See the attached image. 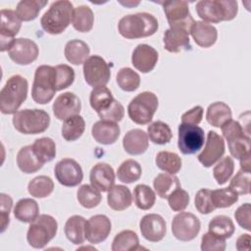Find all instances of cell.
<instances>
[{
  "label": "cell",
  "instance_id": "obj_1",
  "mask_svg": "<svg viewBox=\"0 0 251 251\" xmlns=\"http://www.w3.org/2000/svg\"><path fill=\"white\" fill-rule=\"evenodd\" d=\"M159 27L157 19L149 13H136L123 17L118 24L119 33L127 39L153 35Z\"/></svg>",
  "mask_w": 251,
  "mask_h": 251
},
{
  "label": "cell",
  "instance_id": "obj_2",
  "mask_svg": "<svg viewBox=\"0 0 251 251\" xmlns=\"http://www.w3.org/2000/svg\"><path fill=\"white\" fill-rule=\"evenodd\" d=\"M27 80L20 75L10 76L0 91V111L4 115H11L18 112L21 105L27 96Z\"/></svg>",
  "mask_w": 251,
  "mask_h": 251
},
{
  "label": "cell",
  "instance_id": "obj_3",
  "mask_svg": "<svg viewBox=\"0 0 251 251\" xmlns=\"http://www.w3.org/2000/svg\"><path fill=\"white\" fill-rule=\"evenodd\" d=\"M74 9L72 2L68 0L53 2L40 19L41 27L52 35L62 33L72 22Z\"/></svg>",
  "mask_w": 251,
  "mask_h": 251
},
{
  "label": "cell",
  "instance_id": "obj_4",
  "mask_svg": "<svg viewBox=\"0 0 251 251\" xmlns=\"http://www.w3.org/2000/svg\"><path fill=\"white\" fill-rule=\"evenodd\" d=\"M196 13L205 23L218 24L233 20L238 12L234 0H201L196 3Z\"/></svg>",
  "mask_w": 251,
  "mask_h": 251
},
{
  "label": "cell",
  "instance_id": "obj_5",
  "mask_svg": "<svg viewBox=\"0 0 251 251\" xmlns=\"http://www.w3.org/2000/svg\"><path fill=\"white\" fill-rule=\"evenodd\" d=\"M56 88V70L55 67L41 65L36 68L31 88V97L37 104L49 103L55 93Z\"/></svg>",
  "mask_w": 251,
  "mask_h": 251
},
{
  "label": "cell",
  "instance_id": "obj_6",
  "mask_svg": "<svg viewBox=\"0 0 251 251\" xmlns=\"http://www.w3.org/2000/svg\"><path fill=\"white\" fill-rule=\"evenodd\" d=\"M13 126L21 133L38 134L44 132L50 125V116L41 109H25L13 116Z\"/></svg>",
  "mask_w": 251,
  "mask_h": 251
},
{
  "label": "cell",
  "instance_id": "obj_7",
  "mask_svg": "<svg viewBox=\"0 0 251 251\" xmlns=\"http://www.w3.org/2000/svg\"><path fill=\"white\" fill-rule=\"evenodd\" d=\"M58 223L50 215H39L32 223H30L26 240L28 244L35 249L44 248L57 234Z\"/></svg>",
  "mask_w": 251,
  "mask_h": 251
},
{
  "label": "cell",
  "instance_id": "obj_8",
  "mask_svg": "<svg viewBox=\"0 0 251 251\" xmlns=\"http://www.w3.org/2000/svg\"><path fill=\"white\" fill-rule=\"evenodd\" d=\"M158 97L150 91L137 94L127 106L129 119L137 125L149 124L158 109Z\"/></svg>",
  "mask_w": 251,
  "mask_h": 251
},
{
  "label": "cell",
  "instance_id": "obj_9",
  "mask_svg": "<svg viewBox=\"0 0 251 251\" xmlns=\"http://www.w3.org/2000/svg\"><path fill=\"white\" fill-rule=\"evenodd\" d=\"M83 75L86 83L93 88L106 86L111 77L108 63L98 55L88 57L83 63Z\"/></svg>",
  "mask_w": 251,
  "mask_h": 251
},
{
  "label": "cell",
  "instance_id": "obj_10",
  "mask_svg": "<svg viewBox=\"0 0 251 251\" xmlns=\"http://www.w3.org/2000/svg\"><path fill=\"white\" fill-rule=\"evenodd\" d=\"M163 9L170 27H178L190 31L194 19L192 18L186 1L173 0L163 3Z\"/></svg>",
  "mask_w": 251,
  "mask_h": 251
},
{
  "label": "cell",
  "instance_id": "obj_11",
  "mask_svg": "<svg viewBox=\"0 0 251 251\" xmlns=\"http://www.w3.org/2000/svg\"><path fill=\"white\" fill-rule=\"evenodd\" d=\"M205 142L203 128L198 126L180 124L178 126L177 146L184 155H191L198 152Z\"/></svg>",
  "mask_w": 251,
  "mask_h": 251
},
{
  "label": "cell",
  "instance_id": "obj_12",
  "mask_svg": "<svg viewBox=\"0 0 251 251\" xmlns=\"http://www.w3.org/2000/svg\"><path fill=\"white\" fill-rule=\"evenodd\" d=\"M201 228L199 219L188 212H180L176 215L172 222L173 235L180 241L194 239Z\"/></svg>",
  "mask_w": 251,
  "mask_h": 251
},
{
  "label": "cell",
  "instance_id": "obj_13",
  "mask_svg": "<svg viewBox=\"0 0 251 251\" xmlns=\"http://www.w3.org/2000/svg\"><path fill=\"white\" fill-rule=\"evenodd\" d=\"M39 54L37 44L28 38H16L8 49L10 59L18 65L26 66L34 62Z\"/></svg>",
  "mask_w": 251,
  "mask_h": 251
},
{
  "label": "cell",
  "instance_id": "obj_14",
  "mask_svg": "<svg viewBox=\"0 0 251 251\" xmlns=\"http://www.w3.org/2000/svg\"><path fill=\"white\" fill-rule=\"evenodd\" d=\"M54 174L58 182L67 187L78 185L83 178L80 165L71 158H65L59 161L55 166Z\"/></svg>",
  "mask_w": 251,
  "mask_h": 251
},
{
  "label": "cell",
  "instance_id": "obj_15",
  "mask_svg": "<svg viewBox=\"0 0 251 251\" xmlns=\"http://www.w3.org/2000/svg\"><path fill=\"white\" fill-rule=\"evenodd\" d=\"M203 151L197 156L198 161L205 168L215 165L225 154L226 145L224 138L214 130H209Z\"/></svg>",
  "mask_w": 251,
  "mask_h": 251
},
{
  "label": "cell",
  "instance_id": "obj_16",
  "mask_svg": "<svg viewBox=\"0 0 251 251\" xmlns=\"http://www.w3.org/2000/svg\"><path fill=\"white\" fill-rule=\"evenodd\" d=\"M22 26V21L16 14V11L10 9L1 10L0 24V39L1 52L8 51L11 43L16 39L15 36L19 33Z\"/></svg>",
  "mask_w": 251,
  "mask_h": 251
},
{
  "label": "cell",
  "instance_id": "obj_17",
  "mask_svg": "<svg viewBox=\"0 0 251 251\" xmlns=\"http://www.w3.org/2000/svg\"><path fill=\"white\" fill-rule=\"evenodd\" d=\"M141 235L150 242L161 241L167 232V224L159 214H147L140 220Z\"/></svg>",
  "mask_w": 251,
  "mask_h": 251
},
{
  "label": "cell",
  "instance_id": "obj_18",
  "mask_svg": "<svg viewBox=\"0 0 251 251\" xmlns=\"http://www.w3.org/2000/svg\"><path fill=\"white\" fill-rule=\"evenodd\" d=\"M112 229L110 219L105 215H94L85 224V238L91 244H98L106 240Z\"/></svg>",
  "mask_w": 251,
  "mask_h": 251
},
{
  "label": "cell",
  "instance_id": "obj_19",
  "mask_svg": "<svg viewBox=\"0 0 251 251\" xmlns=\"http://www.w3.org/2000/svg\"><path fill=\"white\" fill-rule=\"evenodd\" d=\"M54 116L61 121H65L70 117L79 115L81 110L80 99L73 92H65L60 94L54 101L53 106Z\"/></svg>",
  "mask_w": 251,
  "mask_h": 251
},
{
  "label": "cell",
  "instance_id": "obj_20",
  "mask_svg": "<svg viewBox=\"0 0 251 251\" xmlns=\"http://www.w3.org/2000/svg\"><path fill=\"white\" fill-rule=\"evenodd\" d=\"M158 52L148 44H138L131 55V64L133 67L143 73H150L158 62Z\"/></svg>",
  "mask_w": 251,
  "mask_h": 251
},
{
  "label": "cell",
  "instance_id": "obj_21",
  "mask_svg": "<svg viewBox=\"0 0 251 251\" xmlns=\"http://www.w3.org/2000/svg\"><path fill=\"white\" fill-rule=\"evenodd\" d=\"M115 177L113 168L107 163H97L89 175L91 185L100 192H108L115 184Z\"/></svg>",
  "mask_w": 251,
  "mask_h": 251
},
{
  "label": "cell",
  "instance_id": "obj_22",
  "mask_svg": "<svg viewBox=\"0 0 251 251\" xmlns=\"http://www.w3.org/2000/svg\"><path fill=\"white\" fill-rule=\"evenodd\" d=\"M164 48L171 53H178L190 49L189 32L178 27H170L164 33Z\"/></svg>",
  "mask_w": 251,
  "mask_h": 251
},
{
  "label": "cell",
  "instance_id": "obj_23",
  "mask_svg": "<svg viewBox=\"0 0 251 251\" xmlns=\"http://www.w3.org/2000/svg\"><path fill=\"white\" fill-rule=\"evenodd\" d=\"M121 133L120 126L117 123L100 120L96 122L91 128V134L94 140L103 145L115 143Z\"/></svg>",
  "mask_w": 251,
  "mask_h": 251
},
{
  "label": "cell",
  "instance_id": "obj_24",
  "mask_svg": "<svg viewBox=\"0 0 251 251\" xmlns=\"http://www.w3.org/2000/svg\"><path fill=\"white\" fill-rule=\"evenodd\" d=\"M149 146V137L147 133L140 128L128 130L123 139V147L129 155H141Z\"/></svg>",
  "mask_w": 251,
  "mask_h": 251
},
{
  "label": "cell",
  "instance_id": "obj_25",
  "mask_svg": "<svg viewBox=\"0 0 251 251\" xmlns=\"http://www.w3.org/2000/svg\"><path fill=\"white\" fill-rule=\"evenodd\" d=\"M189 32L195 43L203 48L211 47L216 43L218 38L217 28L203 21H195Z\"/></svg>",
  "mask_w": 251,
  "mask_h": 251
},
{
  "label": "cell",
  "instance_id": "obj_26",
  "mask_svg": "<svg viewBox=\"0 0 251 251\" xmlns=\"http://www.w3.org/2000/svg\"><path fill=\"white\" fill-rule=\"evenodd\" d=\"M108 206L114 211H124L132 203V195L126 185H114L107 195Z\"/></svg>",
  "mask_w": 251,
  "mask_h": 251
},
{
  "label": "cell",
  "instance_id": "obj_27",
  "mask_svg": "<svg viewBox=\"0 0 251 251\" xmlns=\"http://www.w3.org/2000/svg\"><path fill=\"white\" fill-rule=\"evenodd\" d=\"M85 224L86 220L78 215H74L67 220L64 231L72 243L79 245L85 241Z\"/></svg>",
  "mask_w": 251,
  "mask_h": 251
},
{
  "label": "cell",
  "instance_id": "obj_28",
  "mask_svg": "<svg viewBox=\"0 0 251 251\" xmlns=\"http://www.w3.org/2000/svg\"><path fill=\"white\" fill-rule=\"evenodd\" d=\"M17 165L25 174H33L43 167V163L36 157L32 145L24 146L19 150L17 154Z\"/></svg>",
  "mask_w": 251,
  "mask_h": 251
},
{
  "label": "cell",
  "instance_id": "obj_29",
  "mask_svg": "<svg viewBox=\"0 0 251 251\" xmlns=\"http://www.w3.org/2000/svg\"><path fill=\"white\" fill-rule=\"evenodd\" d=\"M65 57L73 65H81L88 58L90 53L89 46L82 40L73 39L67 42L65 46Z\"/></svg>",
  "mask_w": 251,
  "mask_h": 251
},
{
  "label": "cell",
  "instance_id": "obj_30",
  "mask_svg": "<svg viewBox=\"0 0 251 251\" xmlns=\"http://www.w3.org/2000/svg\"><path fill=\"white\" fill-rule=\"evenodd\" d=\"M14 216L22 223H32L39 216L37 202L31 198H23L19 200L14 208Z\"/></svg>",
  "mask_w": 251,
  "mask_h": 251
},
{
  "label": "cell",
  "instance_id": "obj_31",
  "mask_svg": "<svg viewBox=\"0 0 251 251\" xmlns=\"http://www.w3.org/2000/svg\"><path fill=\"white\" fill-rule=\"evenodd\" d=\"M230 119L231 110L227 104L218 101L209 105L206 112V120L211 126L221 127L226 121Z\"/></svg>",
  "mask_w": 251,
  "mask_h": 251
},
{
  "label": "cell",
  "instance_id": "obj_32",
  "mask_svg": "<svg viewBox=\"0 0 251 251\" xmlns=\"http://www.w3.org/2000/svg\"><path fill=\"white\" fill-rule=\"evenodd\" d=\"M94 24V15L92 10L85 5L77 6L74 9L72 25L79 32H88L92 29Z\"/></svg>",
  "mask_w": 251,
  "mask_h": 251
},
{
  "label": "cell",
  "instance_id": "obj_33",
  "mask_svg": "<svg viewBox=\"0 0 251 251\" xmlns=\"http://www.w3.org/2000/svg\"><path fill=\"white\" fill-rule=\"evenodd\" d=\"M153 186L157 195L163 199H167L171 192L181 187L178 177L168 173L159 174L153 180Z\"/></svg>",
  "mask_w": 251,
  "mask_h": 251
},
{
  "label": "cell",
  "instance_id": "obj_34",
  "mask_svg": "<svg viewBox=\"0 0 251 251\" xmlns=\"http://www.w3.org/2000/svg\"><path fill=\"white\" fill-rule=\"evenodd\" d=\"M47 0H23L16 8V14L23 22L33 21L37 18L39 12L47 5Z\"/></svg>",
  "mask_w": 251,
  "mask_h": 251
},
{
  "label": "cell",
  "instance_id": "obj_35",
  "mask_svg": "<svg viewBox=\"0 0 251 251\" xmlns=\"http://www.w3.org/2000/svg\"><path fill=\"white\" fill-rule=\"evenodd\" d=\"M208 230L220 238L226 239L231 237V235L234 233L235 227L232 220L229 217L219 215L210 221L208 225Z\"/></svg>",
  "mask_w": 251,
  "mask_h": 251
},
{
  "label": "cell",
  "instance_id": "obj_36",
  "mask_svg": "<svg viewBox=\"0 0 251 251\" xmlns=\"http://www.w3.org/2000/svg\"><path fill=\"white\" fill-rule=\"evenodd\" d=\"M112 251H133L140 249L139 239L133 230H122L113 239Z\"/></svg>",
  "mask_w": 251,
  "mask_h": 251
},
{
  "label": "cell",
  "instance_id": "obj_37",
  "mask_svg": "<svg viewBox=\"0 0 251 251\" xmlns=\"http://www.w3.org/2000/svg\"><path fill=\"white\" fill-rule=\"evenodd\" d=\"M155 163L157 167L165 173L176 175L177 174L182 165L181 158L175 152L160 151L156 155Z\"/></svg>",
  "mask_w": 251,
  "mask_h": 251
},
{
  "label": "cell",
  "instance_id": "obj_38",
  "mask_svg": "<svg viewBox=\"0 0 251 251\" xmlns=\"http://www.w3.org/2000/svg\"><path fill=\"white\" fill-rule=\"evenodd\" d=\"M85 129V122L80 115H75L64 121L62 126V136L67 141L78 139Z\"/></svg>",
  "mask_w": 251,
  "mask_h": 251
},
{
  "label": "cell",
  "instance_id": "obj_39",
  "mask_svg": "<svg viewBox=\"0 0 251 251\" xmlns=\"http://www.w3.org/2000/svg\"><path fill=\"white\" fill-rule=\"evenodd\" d=\"M114 100L112 92L106 86L93 88L89 96L90 106L97 114L108 109Z\"/></svg>",
  "mask_w": 251,
  "mask_h": 251
},
{
  "label": "cell",
  "instance_id": "obj_40",
  "mask_svg": "<svg viewBox=\"0 0 251 251\" xmlns=\"http://www.w3.org/2000/svg\"><path fill=\"white\" fill-rule=\"evenodd\" d=\"M147 135L153 143L164 145L171 141L173 132L168 124L162 121H156L147 126Z\"/></svg>",
  "mask_w": 251,
  "mask_h": 251
},
{
  "label": "cell",
  "instance_id": "obj_41",
  "mask_svg": "<svg viewBox=\"0 0 251 251\" xmlns=\"http://www.w3.org/2000/svg\"><path fill=\"white\" fill-rule=\"evenodd\" d=\"M142 169L138 162L133 159L124 161L117 171V176L124 183H132L138 180L141 176Z\"/></svg>",
  "mask_w": 251,
  "mask_h": 251
},
{
  "label": "cell",
  "instance_id": "obj_42",
  "mask_svg": "<svg viewBox=\"0 0 251 251\" xmlns=\"http://www.w3.org/2000/svg\"><path fill=\"white\" fill-rule=\"evenodd\" d=\"M28 193L35 198H45L54 190V182L47 176H38L32 178L27 185Z\"/></svg>",
  "mask_w": 251,
  "mask_h": 251
},
{
  "label": "cell",
  "instance_id": "obj_43",
  "mask_svg": "<svg viewBox=\"0 0 251 251\" xmlns=\"http://www.w3.org/2000/svg\"><path fill=\"white\" fill-rule=\"evenodd\" d=\"M32 149L41 163L52 161L56 157V144L50 137H40L35 139Z\"/></svg>",
  "mask_w": 251,
  "mask_h": 251
},
{
  "label": "cell",
  "instance_id": "obj_44",
  "mask_svg": "<svg viewBox=\"0 0 251 251\" xmlns=\"http://www.w3.org/2000/svg\"><path fill=\"white\" fill-rule=\"evenodd\" d=\"M76 198L78 203L86 209H92L98 206L102 200L100 191L89 184H82L77 189Z\"/></svg>",
  "mask_w": 251,
  "mask_h": 251
},
{
  "label": "cell",
  "instance_id": "obj_45",
  "mask_svg": "<svg viewBox=\"0 0 251 251\" xmlns=\"http://www.w3.org/2000/svg\"><path fill=\"white\" fill-rule=\"evenodd\" d=\"M134 203L140 210L151 209L156 201L154 190L146 184H137L133 189Z\"/></svg>",
  "mask_w": 251,
  "mask_h": 251
},
{
  "label": "cell",
  "instance_id": "obj_46",
  "mask_svg": "<svg viewBox=\"0 0 251 251\" xmlns=\"http://www.w3.org/2000/svg\"><path fill=\"white\" fill-rule=\"evenodd\" d=\"M116 79L120 88L126 92L135 91L140 85L139 75L130 68H122L118 72Z\"/></svg>",
  "mask_w": 251,
  "mask_h": 251
},
{
  "label": "cell",
  "instance_id": "obj_47",
  "mask_svg": "<svg viewBox=\"0 0 251 251\" xmlns=\"http://www.w3.org/2000/svg\"><path fill=\"white\" fill-rule=\"evenodd\" d=\"M234 171V162L230 156L222 157L213 169V176L217 183L225 184L232 176Z\"/></svg>",
  "mask_w": 251,
  "mask_h": 251
},
{
  "label": "cell",
  "instance_id": "obj_48",
  "mask_svg": "<svg viewBox=\"0 0 251 251\" xmlns=\"http://www.w3.org/2000/svg\"><path fill=\"white\" fill-rule=\"evenodd\" d=\"M211 199L215 208H227L238 200V194L230 187L211 190Z\"/></svg>",
  "mask_w": 251,
  "mask_h": 251
},
{
  "label": "cell",
  "instance_id": "obj_49",
  "mask_svg": "<svg viewBox=\"0 0 251 251\" xmlns=\"http://www.w3.org/2000/svg\"><path fill=\"white\" fill-rule=\"evenodd\" d=\"M227 145H228V150L230 152V155L239 161L251 156L250 136H242V137L233 139L231 141H228Z\"/></svg>",
  "mask_w": 251,
  "mask_h": 251
},
{
  "label": "cell",
  "instance_id": "obj_50",
  "mask_svg": "<svg viewBox=\"0 0 251 251\" xmlns=\"http://www.w3.org/2000/svg\"><path fill=\"white\" fill-rule=\"evenodd\" d=\"M56 70V88L57 91L71 86L75 80V71L69 65L61 64L55 67Z\"/></svg>",
  "mask_w": 251,
  "mask_h": 251
},
{
  "label": "cell",
  "instance_id": "obj_51",
  "mask_svg": "<svg viewBox=\"0 0 251 251\" xmlns=\"http://www.w3.org/2000/svg\"><path fill=\"white\" fill-rule=\"evenodd\" d=\"M250 180H251V172H246L240 169L236 173V175L231 178L228 187H230L238 195L249 194Z\"/></svg>",
  "mask_w": 251,
  "mask_h": 251
},
{
  "label": "cell",
  "instance_id": "obj_52",
  "mask_svg": "<svg viewBox=\"0 0 251 251\" xmlns=\"http://www.w3.org/2000/svg\"><path fill=\"white\" fill-rule=\"evenodd\" d=\"M170 208L175 212L183 211L189 204V194L187 191L178 187L169 194L167 197Z\"/></svg>",
  "mask_w": 251,
  "mask_h": 251
},
{
  "label": "cell",
  "instance_id": "obj_53",
  "mask_svg": "<svg viewBox=\"0 0 251 251\" xmlns=\"http://www.w3.org/2000/svg\"><path fill=\"white\" fill-rule=\"evenodd\" d=\"M194 203L196 210L203 215H208L216 209L211 199V190L207 188H202L197 191Z\"/></svg>",
  "mask_w": 251,
  "mask_h": 251
},
{
  "label": "cell",
  "instance_id": "obj_54",
  "mask_svg": "<svg viewBox=\"0 0 251 251\" xmlns=\"http://www.w3.org/2000/svg\"><path fill=\"white\" fill-rule=\"evenodd\" d=\"M222 133L224 137L226 139V141H231L233 139L242 137V136H250L249 133H247L241 124L237 121H234L232 119L226 121L222 126Z\"/></svg>",
  "mask_w": 251,
  "mask_h": 251
},
{
  "label": "cell",
  "instance_id": "obj_55",
  "mask_svg": "<svg viewBox=\"0 0 251 251\" xmlns=\"http://www.w3.org/2000/svg\"><path fill=\"white\" fill-rule=\"evenodd\" d=\"M98 116L103 121L119 123L125 116V108L118 100L115 99L111 106L108 109L98 113Z\"/></svg>",
  "mask_w": 251,
  "mask_h": 251
},
{
  "label": "cell",
  "instance_id": "obj_56",
  "mask_svg": "<svg viewBox=\"0 0 251 251\" xmlns=\"http://www.w3.org/2000/svg\"><path fill=\"white\" fill-rule=\"evenodd\" d=\"M226 247V239L220 238L209 231L204 233L201 238L202 251H224Z\"/></svg>",
  "mask_w": 251,
  "mask_h": 251
},
{
  "label": "cell",
  "instance_id": "obj_57",
  "mask_svg": "<svg viewBox=\"0 0 251 251\" xmlns=\"http://www.w3.org/2000/svg\"><path fill=\"white\" fill-rule=\"evenodd\" d=\"M251 206L250 203H244L241 206H239L235 213L234 218L237 222V224L244 229L250 230L251 229Z\"/></svg>",
  "mask_w": 251,
  "mask_h": 251
},
{
  "label": "cell",
  "instance_id": "obj_58",
  "mask_svg": "<svg viewBox=\"0 0 251 251\" xmlns=\"http://www.w3.org/2000/svg\"><path fill=\"white\" fill-rule=\"evenodd\" d=\"M0 198H1V208H0L1 232H4L10 223V212H11L12 205H13V199L11 198L10 195L5 194V193H1Z\"/></svg>",
  "mask_w": 251,
  "mask_h": 251
},
{
  "label": "cell",
  "instance_id": "obj_59",
  "mask_svg": "<svg viewBox=\"0 0 251 251\" xmlns=\"http://www.w3.org/2000/svg\"><path fill=\"white\" fill-rule=\"evenodd\" d=\"M203 119V108L201 106H195L188 110L181 116V124L197 126Z\"/></svg>",
  "mask_w": 251,
  "mask_h": 251
},
{
  "label": "cell",
  "instance_id": "obj_60",
  "mask_svg": "<svg viewBox=\"0 0 251 251\" xmlns=\"http://www.w3.org/2000/svg\"><path fill=\"white\" fill-rule=\"evenodd\" d=\"M236 249L238 251L250 249V235L248 233L240 234V236L236 239Z\"/></svg>",
  "mask_w": 251,
  "mask_h": 251
}]
</instances>
